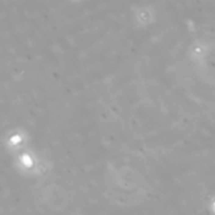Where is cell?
<instances>
[{
  "label": "cell",
  "instance_id": "obj_6",
  "mask_svg": "<svg viewBox=\"0 0 215 215\" xmlns=\"http://www.w3.org/2000/svg\"><path fill=\"white\" fill-rule=\"evenodd\" d=\"M72 3H81V2H83V0H70Z\"/></svg>",
  "mask_w": 215,
  "mask_h": 215
},
{
  "label": "cell",
  "instance_id": "obj_3",
  "mask_svg": "<svg viewBox=\"0 0 215 215\" xmlns=\"http://www.w3.org/2000/svg\"><path fill=\"white\" fill-rule=\"evenodd\" d=\"M156 18H157L156 10L150 4L138 5V6L135 8L134 13H132L134 23L140 29H145V28L151 27L152 24H155Z\"/></svg>",
  "mask_w": 215,
  "mask_h": 215
},
{
  "label": "cell",
  "instance_id": "obj_2",
  "mask_svg": "<svg viewBox=\"0 0 215 215\" xmlns=\"http://www.w3.org/2000/svg\"><path fill=\"white\" fill-rule=\"evenodd\" d=\"M30 141L29 134L22 127H15L8 131L4 136V147L9 153H18L27 149Z\"/></svg>",
  "mask_w": 215,
  "mask_h": 215
},
{
  "label": "cell",
  "instance_id": "obj_1",
  "mask_svg": "<svg viewBox=\"0 0 215 215\" xmlns=\"http://www.w3.org/2000/svg\"><path fill=\"white\" fill-rule=\"evenodd\" d=\"M15 169L24 176L28 177H40L45 176L52 169L50 162L40 156L39 153L32 149H24L14 155Z\"/></svg>",
  "mask_w": 215,
  "mask_h": 215
},
{
  "label": "cell",
  "instance_id": "obj_4",
  "mask_svg": "<svg viewBox=\"0 0 215 215\" xmlns=\"http://www.w3.org/2000/svg\"><path fill=\"white\" fill-rule=\"evenodd\" d=\"M210 56V45L204 40H195L189 47V58L195 64H204Z\"/></svg>",
  "mask_w": 215,
  "mask_h": 215
},
{
  "label": "cell",
  "instance_id": "obj_5",
  "mask_svg": "<svg viewBox=\"0 0 215 215\" xmlns=\"http://www.w3.org/2000/svg\"><path fill=\"white\" fill-rule=\"evenodd\" d=\"M210 210H211V213H214L215 214V198L211 200V202H210Z\"/></svg>",
  "mask_w": 215,
  "mask_h": 215
}]
</instances>
